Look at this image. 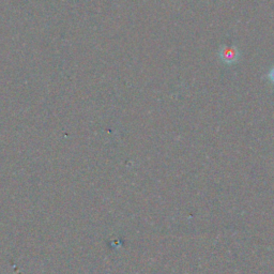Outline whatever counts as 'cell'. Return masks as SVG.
Returning a JSON list of instances; mask_svg holds the SVG:
<instances>
[{"label": "cell", "instance_id": "cell-1", "mask_svg": "<svg viewBox=\"0 0 274 274\" xmlns=\"http://www.w3.org/2000/svg\"><path fill=\"white\" fill-rule=\"evenodd\" d=\"M220 58L226 65H233L240 58L239 49L235 45H224L220 49Z\"/></svg>", "mask_w": 274, "mask_h": 274}, {"label": "cell", "instance_id": "cell-2", "mask_svg": "<svg viewBox=\"0 0 274 274\" xmlns=\"http://www.w3.org/2000/svg\"><path fill=\"white\" fill-rule=\"evenodd\" d=\"M269 79H270V81L272 82V84L274 85V67L270 70V72H269Z\"/></svg>", "mask_w": 274, "mask_h": 274}]
</instances>
